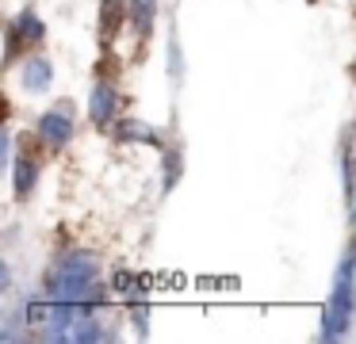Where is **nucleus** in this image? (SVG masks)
<instances>
[{
    "instance_id": "1",
    "label": "nucleus",
    "mask_w": 356,
    "mask_h": 344,
    "mask_svg": "<svg viewBox=\"0 0 356 344\" xmlns=\"http://www.w3.org/2000/svg\"><path fill=\"white\" fill-rule=\"evenodd\" d=\"M100 279V260L85 249H73L47 272V298H65V302L81 306H100L104 287H96Z\"/></svg>"
},
{
    "instance_id": "2",
    "label": "nucleus",
    "mask_w": 356,
    "mask_h": 344,
    "mask_svg": "<svg viewBox=\"0 0 356 344\" xmlns=\"http://www.w3.org/2000/svg\"><path fill=\"white\" fill-rule=\"evenodd\" d=\"M353 313H356V252L348 249L345 260L337 268V279H333L330 302L322 310V341H341L353 329Z\"/></svg>"
},
{
    "instance_id": "3",
    "label": "nucleus",
    "mask_w": 356,
    "mask_h": 344,
    "mask_svg": "<svg viewBox=\"0 0 356 344\" xmlns=\"http://www.w3.org/2000/svg\"><path fill=\"white\" fill-rule=\"evenodd\" d=\"M39 138L47 145H54V149L70 145V138H73V104L70 99H62V104H54L50 111L39 115Z\"/></svg>"
},
{
    "instance_id": "4",
    "label": "nucleus",
    "mask_w": 356,
    "mask_h": 344,
    "mask_svg": "<svg viewBox=\"0 0 356 344\" xmlns=\"http://www.w3.org/2000/svg\"><path fill=\"white\" fill-rule=\"evenodd\" d=\"M88 115L96 126H111V119L119 115V88L111 81H96L88 92Z\"/></svg>"
},
{
    "instance_id": "5",
    "label": "nucleus",
    "mask_w": 356,
    "mask_h": 344,
    "mask_svg": "<svg viewBox=\"0 0 356 344\" xmlns=\"http://www.w3.org/2000/svg\"><path fill=\"white\" fill-rule=\"evenodd\" d=\"M50 81H54V65H50L42 54L27 58V65H24V88L31 92V96H39V92L50 88Z\"/></svg>"
},
{
    "instance_id": "6",
    "label": "nucleus",
    "mask_w": 356,
    "mask_h": 344,
    "mask_svg": "<svg viewBox=\"0 0 356 344\" xmlns=\"http://www.w3.org/2000/svg\"><path fill=\"white\" fill-rule=\"evenodd\" d=\"M12 180H16V199H31L39 183V165L31 157H12Z\"/></svg>"
},
{
    "instance_id": "7",
    "label": "nucleus",
    "mask_w": 356,
    "mask_h": 344,
    "mask_svg": "<svg viewBox=\"0 0 356 344\" xmlns=\"http://www.w3.org/2000/svg\"><path fill=\"white\" fill-rule=\"evenodd\" d=\"M127 12H131V23L142 38L154 31V19H157V0H127Z\"/></svg>"
},
{
    "instance_id": "8",
    "label": "nucleus",
    "mask_w": 356,
    "mask_h": 344,
    "mask_svg": "<svg viewBox=\"0 0 356 344\" xmlns=\"http://www.w3.org/2000/svg\"><path fill=\"white\" fill-rule=\"evenodd\" d=\"M115 138L119 142H146V145H161V134L157 130H149L146 122H138V119H123L115 126Z\"/></svg>"
},
{
    "instance_id": "9",
    "label": "nucleus",
    "mask_w": 356,
    "mask_h": 344,
    "mask_svg": "<svg viewBox=\"0 0 356 344\" xmlns=\"http://www.w3.org/2000/svg\"><path fill=\"white\" fill-rule=\"evenodd\" d=\"M100 38H104V46L115 38V31L123 27V0H100Z\"/></svg>"
},
{
    "instance_id": "10",
    "label": "nucleus",
    "mask_w": 356,
    "mask_h": 344,
    "mask_svg": "<svg viewBox=\"0 0 356 344\" xmlns=\"http://www.w3.org/2000/svg\"><path fill=\"white\" fill-rule=\"evenodd\" d=\"M12 27L19 31V38H24V46H31V42L39 46L42 38H47V27H42V19L31 12V8H27L24 15H16V23H12Z\"/></svg>"
},
{
    "instance_id": "11",
    "label": "nucleus",
    "mask_w": 356,
    "mask_h": 344,
    "mask_svg": "<svg viewBox=\"0 0 356 344\" xmlns=\"http://www.w3.org/2000/svg\"><path fill=\"white\" fill-rule=\"evenodd\" d=\"M73 341H81V344H88V341H104V329L96 325L92 306H85V310H81L77 325H73Z\"/></svg>"
},
{
    "instance_id": "12",
    "label": "nucleus",
    "mask_w": 356,
    "mask_h": 344,
    "mask_svg": "<svg viewBox=\"0 0 356 344\" xmlns=\"http://www.w3.org/2000/svg\"><path fill=\"white\" fill-rule=\"evenodd\" d=\"M180 176V149H165V191H172Z\"/></svg>"
},
{
    "instance_id": "13",
    "label": "nucleus",
    "mask_w": 356,
    "mask_h": 344,
    "mask_svg": "<svg viewBox=\"0 0 356 344\" xmlns=\"http://www.w3.org/2000/svg\"><path fill=\"white\" fill-rule=\"evenodd\" d=\"M353 226H356V206H353Z\"/></svg>"
}]
</instances>
